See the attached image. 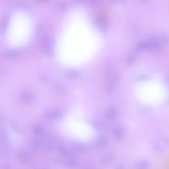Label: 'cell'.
Returning <instances> with one entry per match:
<instances>
[{"label":"cell","instance_id":"6da1fadb","mask_svg":"<svg viewBox=\"0 0 169 169\" xmlns=\"http://www.w3.org/2000/svg\"><path fill=\"white\" fill-rule=\"evenodd\" d=\"M160 39L159 38H153L152 39L146 40L140 44L138 46V48L140 49H149L158 46L161 44Z\"/></svg>","mask_w":169,"mask_h":169},{"label":"cell","instance_id":"7a4b0ae2","mask_svg":"<svg viewBox=\"0 0 169 169\" xmlns=\"http://www.w3.org/2000/svg\"><path fill=\"white\" fill-rule=\"evenodd\" d=\"M53 40L50 36L46 35L42 40V46L44 51L47 53H51L52 51Z\"/></svg>","mask_w":169,"mask_h":169},{"label":"cell","instance_id":"3957f363","mask_svg":"<svg viewBox=\"0 0 169 169\" xmlns=\"http://www.w3.org/2000/svg\"><path fill=\"white\" fill-rule=\"evenodd\" d=\"M34 93L30 89H25L21 93V98L25 103L32 101L34 98Z\"/></svg>","mask_w":169,"mask_h":169},{"label":"cell","instance_id":"277c9868","mask_svg":"<svg viewBox=\"0 0 169 169\" xmlns=\"http://www.w3.org/2000/svg\"><path fill=\"white\" fill-rule=\"evenodd\" d=\"M116 75L114 73H109L107 77V88L111 90L113 88L116 81Z\"/></svg>","mask_w":169,"mask_h":169},{"label":"cell","instance_id":"5b68a950","mask_svg":"<svg viewBox=\"0 0 169 169\" xmlns=\"http://www.w3.org/2000/svg\"><path fill=\"white\" fill-rule=\"evenodd\" d=\"M96 22L98 27L102 29H104L106 27V19L104 17L103 15H100L96 17Z\"/></svg>","mask_w":169,"mask_h":169},{"label":"cell","instance_id":"8992f818","mask_svg":"<svg viewBox=\"0 0 169 169\" xmlns=\"http://www.w3.org/2000/svg\"><path fill=\"white\" fill-rule=\"evenodd\" d=\"M17 51L15 50H9L6 52L5 55L7 57L11 58L15 57L17 54Z\"/></svg>","mask_w":169,"mask_h":169},{"label":"cell","instance_id":"52a82bcc","mask_svg":"<svg viewBox=\"0 0 169 169\" xmlns=\"http://www.w3.org/2000/svg\"><path fill=\"white\" fill-rule=\"evenodd\" d=\"M69 74L70 76H71L72 77H76L78 75V73L75 71H70L69 73Z\"/></svg>","mask_w":169,"mask_h":169},{"label":"cell","instance_id":"ba28073f","mask_svg":"<svg viewBox=\"0 0 169 169\" xmlns=\"http://www.w3.org/2000/svg\"><path fill=\"white\" fill-rule=\"evenodd\" d=\"M167 169H169V166H168V167L167 168Z\"/></svg>","mask_w":169,"mask_h":169}]
</instances>
